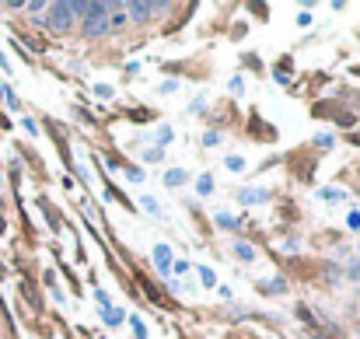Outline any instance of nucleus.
Listing matches in <instances>:
<instances>
[{
  "label": "nucleus",
  "mask_w": 360,
  "mask_h": 339,
  "mask_svg": "<svg viewBox=\"0 0 360 339\" xmlns=\"http://www.w3.org/2000/svg\"><path fill=\"white\" fill-rule=\"evenodd\" d=\"M130 18H126V11H116V14H109V28H123Z\"/></svg>",
  "instance_id": "obj_8"
},
{
  "label": "nucleus",
  "mask_w": 360,
  "mask_h": 339,
  "mask_svg": "<svg viewBox=\"0 0 360 339\" xmlns=\"http://www.w3.org/2000/svg\"><path fill=\"white\" fill-rule=\"evenodd\" d=\"M154 11H158V4H140V0H133V4L126 8V18H133V21H147Z\"/></svg>",
  "instance_id": "obj_3"
},
{
  "label": "nucleus",
  "mask_w": 360,
  "mask_h": 339,
  "mask_svg": "<svg viewBox=\"0 0 360 339\" xmlns=\"http://www.w3.org/2000/svg\"><path fill=\"white\" fill-rule=\"evenodd\" d=\"M154 262H158V273H172V252L165 249V245H158V249H154Z\"/></svg>",
  "instance_id": "obj_4"
},
{
  "label": "nucleus",
  "mask_w": 360,
  "mask_h": 339,
  "mask_svg": "<svg viewBox=\"0 0 360 339\" xmlns=\"http://www.w3.org/2000/svg\"><path fill=\"white\" fill-rule=\"evenodd\" d=\"M196 193H199V196H210V193H214V179H210V175H203L199 186H196Z\"/></svg>",
  "instance_id": "obj_7"
},
{
  "label": "nucleus",
  "mask_w": 360,
  "mask_h": 339,
  "mask_svg": "<svg viewBox=\"0 0 360 339\" xmlns=\"http://www.w3.org/2000/svg\"><path fill=\"white\" fill-rule=\"evenodd\" d=\"M234 255H238V259H245V262H252V259H255V249H252V245H245V242H234Z\"/></svg>",
  "instance_id": "obj_5"
},
{
  "label": "nucleus",
  "mask_w": 360,
  "mask_h": 339,
  "mask_svg": "<svg viewBox=\"0 0 360 339\" xmlns=\"http://www.w3.org/2000/svg\"><path fill=\"white\" fill-rule=\"evenodd\" d=\"M165 182H168V186H182V182H186V172H182V168H172V172L165 175Z\"/></svg>",
  "instance_id": "obj_6"
},
{
  "label": "nucleus",
  "mask_w": 360,
  "mask_h": 339,
  "mask_svg": "<svg viewBox=\"0 0 360 339\" xmlns=\"http://www.w3.org/2000/svg\"><path fill=\"white\" fill-rule=\"evenodd\" d=\"M133 332H137V339H143V336H147V332H143V322H140V318H133Z\"/></svg>",
  "instance_id": "obj_15"
},
{
  "label": "nucleus",
  "mask_w": 360,
  "mask_h": 339,
  "mask_svg": "<svg viewBox=\"0 0 360 339\" xmlns=\"http://www.w3.org/2000/svg\"><path fill=\"white\" fill-rule=\"evenodd\" d=\"M346 276H350V280H360V262H350V269H346Z\"/></svg>",
  "instance_id": "obj_13"
},
{
  "label": "nucleus",
  "mask_w": 360,
  "mask_h": 339,
  "mask_svg": "<svg viewBox=\"0 0 360 339\" xmlns=\"http://www.w3.org/2000/svg\"><path fill=\"white\" fill-rule=\"evenodd\" d=\"M259 200H266V193H263V189H255V193H241V203H259Z\"/></svg>",
  "instance_id": "obj_10"
},
{
  "label": "nucleus",
  "mask_w": 360,
  "mask_h": 339,
  "mask_svg": "<svg viewBox=\"0 0 360 339\" xmlns=\"http://www.w3.org/2000/svg\"><path fill=\"white\" fill-rule=\"evenodd\" d=\"M143 206H147V210H150L154 217H161V206H158V203H154L150 196H143Z\"/></svg>",
  "instance_id": "obj_11"
},
{
  "label": "nucleus",
  "mask_w": 360,
  "mask_h": 339,
  "mask_svg": "<svg viewBox=\"0 0 360 339\" xmlns=\"http://www.w3.org/2000/svg\"><path fill=\"white\" fill-rule=\"evenodd\" d=\"M199 280H203V284H207V287H214V284H217V276H214V269H207V266H203V269H199Z\"/></svg>",
  "instance_id": "obj_9"
},
{
  "label": "nucleus",
  "mask_w": 360,
  "mask_h": 339,
  "mask_svg": "<svg viewBox=\"0 0 360 339\" xmlns=\"http://www.w3.org/2000/svg\"><path fill=\"white\" fill-rule=\"evenodd\" d=\"M297 25H301V28H304V25H312V14H308V11H301V14H297Z\"/></svg>",
  "instance_id": "obj_16"
},
{
  "label": "nucleus",
  "mask_w": 360,
  "mask_h": 339,
  "mask_svg": "<svg viewBox=\"0 0 360 339\" xmlns=\"http://www.w3.org/2000/svg\"><path fill=\"white\" fill-rule=\"evenodd\" d=\"M46 14H49L46 25L53 28V32H67V28L74 25V18H77V14H74V4H49Z\"/></svg>",
  "instance_id": "obj_2"
},
{
  "label": "nucleus",
  "mask_w": 360,
  "mask_h": 339,
  "mask_svg": "<svg viewBox=\"0 0 360 339\" xmlns=\"http://www.w3.org/2000/svg\"><path fill=\"white\" fill-rule=\"evenodd\" d=\"M228 168H231V172H241L245 161H241V157H228Z\"/></svg>",
  "instance_id": "obj_12"
},
{
  "label": "nucleus",
  "mask_w": 360,
  "mask_h": 339,
  "mask_svg": "<svg viewBox=\"0 0 360 339\" xmlns=\"http://www.w3.org/2000/svg\"><path fill=\"white\" fill-rule=\"evenodd\" d=\"M346 224H350V228H360V213H350V217H346Z\"/></svg>",
  "instance_id": "obj_17"
},
{
  "label": "nucleus",
  "mask_w": 360,
  "mask_h": 339,
  "mask_svg": "<svg viewBox=\"0 0 360 339\" xmlns=\"http://www.w3.org/2000/svg\"><path fill=\"white\" fill-rule=\"evenodd\" d=\"M143 157H147V161H161V157H165V151H161V147H158V151H147Z\"/></svg>",
  "instance_id": "obj_14"
},
{
  "label": "nucleus",
  "mask_w": 360,
  "mask_h": 339,
  "mask_svg": "<svg viewBox=\"0 0 360 339\" xmlns=\"http://www.w3.org/2000/svg\"><path fill=\"white\" fill-rule=\"evenodd\" d=\"M109 4H88L84 11V35L88 39H98V35H106L109 32Z\"/></svg>",
  "instance_id": "obj_1"
}]
</instances>
